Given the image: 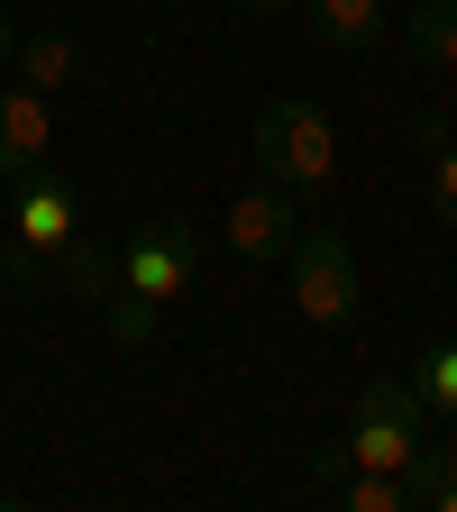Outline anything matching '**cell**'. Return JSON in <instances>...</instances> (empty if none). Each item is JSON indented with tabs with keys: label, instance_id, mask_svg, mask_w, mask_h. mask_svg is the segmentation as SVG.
Masks as SVG:
<instances>
[{
	"label": "cell",
	"instance_id": "1",
	"mask_svg": "<svg viewBox=\"0 0 457 512\" xmlns=\"http://www.w3.org/2000/svg\"><path fill=\"white\" fill-rule=\"evenodd\" d=\"M256 165H266V183H284V192H320L339 174V128L320 119L311 101H266L256 110Z\"/></svg>",
	"mask_w": 457,
	"mask_h": 512
},
{
	"label": "cell",
	"instance_id": "2",
	"mask_svg": "<svg viewBox=\"0 0 457 512\" xmlns=\"http://www.w3.org/2000/svg\"><path fill=\"white\" fill-rule=\"evenodd\" d=\"M339 448H348V467H412V448H421V384H403V375L366 384Z\"/></svg>",
	"mask_w": 457,
	"mask_h": 512
},
{
	"label": "cell",
	"instance_id": "3",
	"mask_svg": "<svg viewBox=\"0 0 457 512\" xmlns=\"http://www.w3.org/2000/svg\"><path fill=\"white\" fill-rule=\"evenodd\" d=\"M284 266H293V311L311 320V330H339V320H357V256L339 229H302L284 247Z\"/></svg>",
	"mask_w": 457,
	"mask_h": 512
},
{
	"label": "cell",
	"instance_id": "4",
	"mask_svg": "<svg viewBox=\"0 0 457 512\" xmlns=\"http://www.w3.org/2000/svg\"><path fill=\"white\" fill-rule=\"evenodd\" d=\"M119 284L138 293V302H183L192 293V229L183 220H147L138 238H128V256H119Z\"/></svg>",
	"mask_w": 457,
	"mask_h": 512
},
{
	"label": "cell",
	"instance_id": "5",
	"mask_svg": "<svg viewBox=\"0 0 457 512\" xmlns=\"http://www.w3.org/2000/svg\"><path fill=\"white\" fill-rule=\"evenodd\" d=\"M220 229H229V247L247 256V266H275V256L302 238V211H293V192H284V183H247L238 202H229Z\"/></svg>",
	"mask_w": 457,
	"mask_h": 512
},
{
	"label": "cell",
	"instance_id": "6",
	"mask_svg": "<svg viewBox=\"0 0 457 512\" xmlns=\"http://www.w3.org/2000/svg\"><path fill=\"white\" fill-rule=\"evenodd\" d=\"M55 156V110L37 83H0V183H28Z\"/></svg>",
	"mask_w": 457,
	"mask_h": 512
},
{
	"label": "cell",
	"instance_id": "7",
	"mask_svg": "<svg viewBox=\"0 0 457 512\" xmlns=\"http://www.w3.org/2000/svg\"><path fill=\"white\" fill-rule=\"evenodd\" d=\"M0 211H10V238H19L28 256H46V266H55V247H64V238L83 229L74 192H64L55 174H28V183H19V202H0Z\"/></svg>",
	"mask_w": 457,
	"mask_h": 512
},
{
	"label": "cell",
	"instance_id": "8",
	"mask_svg": "<svg viewBox=\"0 0 457 512\" xmlns=\"http://www.w3.org/2000/svg\"><path fill=\"white\" fill-rule=\"evenodd\" d=\"M46 275H55V293H64V302H110V293H119V256H110L101 238H83V229H74V238L55 247V266H46Z\"/></svg>",
	"mask_w": 457,
	"mask_h": 512
},
{
	"label": "cell",
	"instance_id": "9",
	"mask_svg": "<svg viewBox=\"0 0 457 512\" xmlns=\"http://www.w3.org/2000/svg\"><path fill=\"white\" fill-rule=\"evenodd\" d=\"M302 19H311L320 46H339V55H357V46H375L384 28H394L384 0H302Z\"/></svg>",
	"mask_w": 457,
	"mask_h": 512
},
{
	"label": "cell",
	"instance_id": "10",
	"mask_svg": "<svg viewBox=\"0 0 457 512\" xmlns=\"http://www.w3.org/2000/svg\"><path fill=\"white\" fill-rule=\"evenodd\" d=\"M403 46L421 74L457 83V0H421V10H403Z\"/></svg>",
	"mask_w": 457,
	"mask_h": 512
},
{
	"label": "cell",
	"instance_id": "11",
	"mask_svg": "<svg viewBox=\"0 0 457 512\" xmlns=\"http://www.w3.org/2000/svg\"><path fill=\"white\" fill-rule=\"evenodd\" d=\"M403 485H412L421 512H457V439H421L412 467H403Z\"/></svg>",
	"mask_w": 457,
	"mask_h": 512
},
{
	"label": "cell",
	"instance_id": "12",
	"mask_svg": "<svg viewBox=\"0 0 457 512\" xmlns=\"http://www.w3.org/2000/svg\"><path fill=\"white\" fill-rule=\"evenodd\" d=\"M10 64H19V74H28L37 92L83 83V46H74V37H55V28H46V37H19V55H10Z\"/></svg>",
	"mask_w": 457,
	"mask_h": 512
},
{
	"label": "cell",
	"instance_id": "13",
	"mask_svg": "<svg viewBox=\"0 0 457 512\" xmlns=\"http://www.w3.org/2000/svg\"><path fill=\"white\" fill-rule=\"evenodd\" d=\"M101 320H110V339H128V348H147L165 311H156V302H138V293H128V284H119V293L101 302Z\"/></svg>",
	"mask_w": 457,
	"mask_h": 512
},
{
	"label": "cell",
	"instance_id": "14",
	"mask_svg": "<svg viewBox=\"0 0 457 512\" xmlns=\"http://www.w3.org/2000/svg\"><path fill=\"white\" fill-rule=\"evenodd\" d=\"M430 220H439V229H457V138H439V147H430Z\"/></svg>",
	"mask_w": 457,
	"mask_h": 512
},
{
	"label": "cell",
	"instance_id": "15",
	"mask_svg": "<svg viewBox=\"0 0 457 512\" xmlns=\"http://www.w3.org/2000/svg\"><path fill=\"white\" fill-rule=\"evenodd\" d=\"M421 403L457 412V348H430V357H421Z\"/></svg>",
	"mask_w": 457,
	"mask_h": 512
},
{
	"label": "cell",
	"instance_id": "16",
	"mask_svg": "<svg viewBox=\"0 0 457 512\" xmlns=\"http://www.w3.org/2000/svg\"><path fill=\"white\" fill-rule=\"evenodd\" d=\"M0 284H10V293H28V284H46V256H28V247L10 238V247H0Z\"/></svg>",
	"mask_w": 457,
	"mask_h": 512
},
{
	"label": "cell",
	"instance_id": "17",
	"mask_svg": "<svg viewBox=\"0 0 457 512\" xmlns=\"http://www.w3.org/2000/svg\"><path fill=\"white\" fill-rule=\"evenodd\" d=\"M238 19H284V10H302V0H229Z\"/></svg>",
	"mask_w": 457,
	"mask_h": 512
},
{
	"label": "cell",
	"instance_id": "18",
	"mask_svg": "<svg viewBox=\"0 0 457 512\" xmlns=\"http://www.w3.org/2000/svg\"><path fill=\"white\" fill-rule=\"evenodd\" d=\"M19 55V28H10V10H0V64H10Z\"/></svg>",
	"mask_w": 457,
	"mask_h": 512
},
{
	"label": "cell",
	"instance_id": "19",
	"mask_svg": "<svg viewBox=\"0 0 457 512\" xmlns=\"http://www.w3.org/2000/svg\"><path fill=\"white\" fill-rule=\"evenodd\" d=\"M147 10H202V0H147Z\"/></svg>",
	"mask_w": 457,
	"mask_h": 512
}]
</instances>
